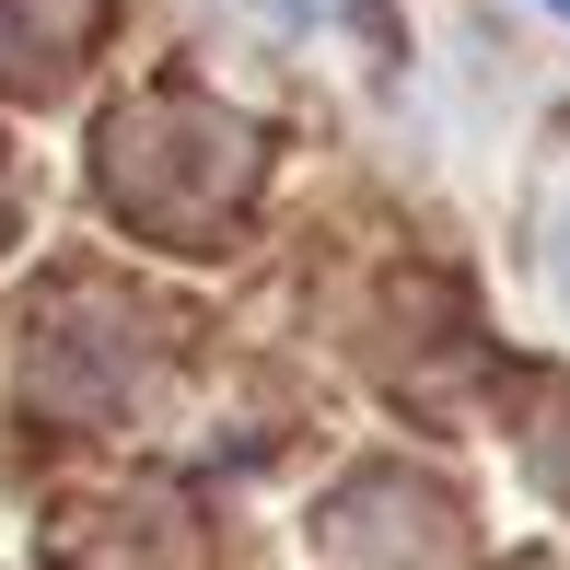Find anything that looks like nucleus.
Listing matches in <instances>:
<instances>
[{"label": "nucleus", "mask_w": 570, "mask_h": 570, "mask_svg": "<svg viewBox=\"0 0 570 570\" xmlns=\"http://www.w3.org/2000/svg\"><path fill=\"white\" fill-rule=\"evenodd\" d=\"M548 279H559V292H570V198H559V210H548Z\"/></svg>", "instance_id": "f257e3e1"}, {"label": "nucleus", "mask_w": 570, "mask_h": 570, "mask_svg": "<svg viewBox=\"0 0 570 570\" xmlns=\"http://www.w3.org/2000/svg\"><path fill=\"white\" fill-rule=\"evenodd\" d=\"M548 12H559V23H570V0H548Z\"/></svg>", "instance_id": "f03ea898"}]
</instances>
